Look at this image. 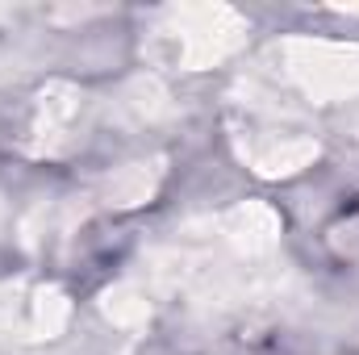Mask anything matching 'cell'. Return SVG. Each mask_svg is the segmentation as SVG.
<instances>
[{
	"label": "cell",
	"mask_w": 359,
	"mask_h": 355,
	"mask_svg": "<svg viewBox=\"0 0 359 355\" xmlns=\"http://www.w3.org/2000/svg\"><path fill=\"white\" fill-rule=\"evenodd\" d=\"M251 21L230 4H172L147 25V55L172 72H205L247 46Z\"/></svg>",
	"instance_id": "6da1fadb"
},
{
	"label": "cell",
	"mask_w": 359,
	"mask_h": 355,
	"mask_svg": "<svg viewBox=\"0 0 359 355\" xmlns=\"http://www.w3.org/2000/svg\"><path fill=\"white\" fill-rule=\"evenodd\" d=\"M271 92H292L313 105H334L359 96V42L330 38H284L251 72Z\"/></svg>",
	"instance_id": "7a4b0ae2"
},
{
	"label": "cell",
	"mask_w": 359,
	"mask_h": 355,
	"mask_svg": "<svg viewBox=\"0 0 359 355\" xmlns=\"http://www.w3.org/2000/svg\"><path fill=\"white\" fill-rule=\"evenodd\" d=\"M72 318V305L50 284L0 280V335L17 339H59Z\"/></svg>",
	"instance_id": "3957f363"
},
{
	"label": "cell",
	"mask_w": 359,
	"mask_h": 355,
	"mask_svg": "<svg viewBox=\"0 0 359 355\" xmlns=\"http://www.w3.org/2000/svg\"><path fill=\"white\" fill-rule=\"evenodd\" d=\"M205 222H209V234L217 239V247L226 255L243 260V264L268 260L271 251H276V243H280V217H276V209L255 205V201L222 209V213H213Z\"/></svg>",
	"instance_id": "277c9868"
},
{
	"label": "cell",
	"mask_w": 359,
	"mask_h": 355,
	"mask_svg": "<svg viewBox=\"0 0 359 355\" xmlns=\"http://www.w3.org/2000/svg\"><path fill=\"white\" fill-rule=\"evenodd\" d=\"M84 117V92L67 80H50L34 96V117H29V151L34 155H59L76 142Z\"/></svg>",
	"instance_id": "5b68a950"
},
{
	"label": "cell",
	"mask_w": 359,
	"mask_h": 355,
	"mask_svg": "<svg viewBox=\"0 0 359 355\" xmlns=\"http://www.w3.org/2000/svg\"><path fill=\"white\" fill-rule=\"evenodd\" d=\"M172 109H176V105H172V92L163 88V80H155V76H134V80H126L121 88L113 92V100H109V117H113L117 126H130V130L155 126V121H163Z\"/></svg>",
	"instance_id": "8992f818"
},
{
	"label": "cell",
	"mask_w": 359,
	"mask_h": 355,
	"mask_svg": "<svg viewBox=\"0 0 359 355\" xmlns=\"http://www.w3.org/2000/svg\"><path fill=\"white\" fill-rule=\"evenodd\" d=\"M163 180V159H147V163H126L117 168L113 176H104V184L96 188V201L109 205V209H134L142 201L155 196Z\"/></svg>",
	"instance_id": "52a82bcc"
},
{
	"label": "cell",
	"mask_w": 359,
	"mask_h": 355,
	"mask_svg": "<svg viewBox=\"0 0 359 355\" xmlns=\"http://www.w3.org/2000/svg\"><path fill=\"white\" fill-rule=\"evenodd\" d=\"M100 309H104V318H109L113 326L134 330V326H142V322L151 318L155 297H151L147 284H138V280H121V284H113V288L100 293Z\"/></svg>",
	"instance_id": "ba28073f"
},
{
	"label": "cell",
	"mask_w": 359,
	"mask_h": 355,
	"mask_svg": "<svg viewBox=\"0 0 359 355\" xmlns=\"http://www.w3.org/2000/svg\"><path fill=\"white\" fill-rule=\"evenodd\" d=\"M4 17H8V13H4V8H0V21H4Z\"/></svg>",
	"instance_id": "9c48e42d"
}]
</instances>
